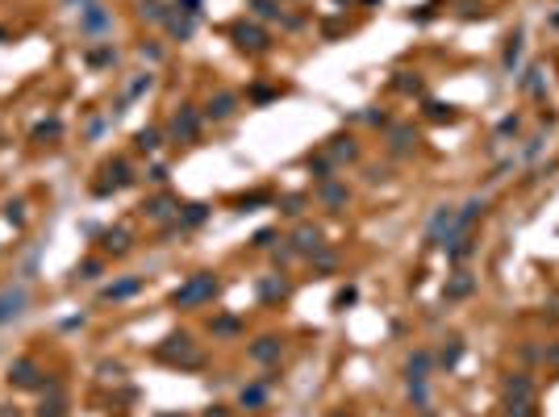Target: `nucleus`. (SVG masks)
<instances>
[{
  "instance_id": "obj_26",
  "label": "nucleus",
  "mask_w": 559,
  "mask_h": 417,
  "mask_svg": "<svg viewBox=\"0 0 559 417\" xmlns=\"http://www.w3.org/2000/svg\"><path fill=\"white\" fill-rule=\"evenodd\" d=\"M514 130H518V117H505V121L497 126V134H514Z\"/></svg>"
},
{
  "instance_id": "obj_2",
  "label": "nucleus",
  "mask_w": 559,
  "mask_h": 417,
  "mask_svg": "<svg viewBox=\"0 0 559 417\" xmlns=\"http://www.w3.org/2000/svg\"><path fill=\"white\" fill-rule=\"evenodd\" d=\"M213 296H217V280H213L209 272H200V276H192L188 284H180L171 300H176L180 309H192V305H205V300H213Z\"/></svg>"
},
{
  "instance_id": "obj_9",
  "label": "nucleus",
  "mask_w": 559,
  "mask_h": 417,
  "mask_svg": "<svg viewBox=\"0 0 559 417\" xmlns=\"http://www.w3.org/2000/svg\"><path fill=\"white\" fill-rule=\"evenodd\" d=\"M250 359H259V363L280 359V338H259L255 346H250Z\"/></svg>"
},
{
  "instance_id": "obj_16",
  "label": "nucleus",
  "mask_w": 559,
  "mask_h": 417,
  "mask_svg": "<svg viewBox=\"0 0 559 417\" xmlns=\"http://www.w3.org/2000/svg\"><path fill=\"white\" fill-rule=\"evenodd\" d=\"M34 376H38V372H34V363H17V368H13V380H17V384H25V388L34 384Z\"/></svg>"
},
{
  "instance_id": "obj_18",
  "label": "nucleus",
  "mask_w": 559,
  "mask_h": 417,
  "mask_svg": "<svg viewBox=\"0 0 559 417\" xmlns=\"http://www.w3.org/2000/svg\"><path fill=\"white\" fill-rule=\"evenodd\" d=\"M142 17H150V21H163L167 13H163V5H159V0H146V5H142Z\"/></svg>"
},
{
  "instance_id": "obj_8",
  "label": "nucleus",
  "mask_w": 559,
  "mask_h": 417,
  "mask_svg": "<svg viewBox=\"0 0 559 417\" xmlns=\"http://www.w3.org/2000/svg\"><path fill=\"white\" fill-rule=\"evenodd\" d=\"M451 217H455V208H447V204H442V208H438V213L430 217V242H438V246L447 242V230H451Z\"/></svg>"
},
{
  "instance_id": "obj_22",
  "label": "nucleus",
  "mask_w": 559,
  "mask_h": 417,
  "mask_svg": "<svg viewBox=\"0 0 559 417\" xmlns=\"http://www.w3.org/2000/svg\"><path fill=\"white\" fill-rule=\"evenodd\" d=\"M150 208V217H167L171 213V200H155V204H146Z\"/></svg>"
},
{
  "instance_id": "obj_1",
  "label": "nucleus",
  "mask_w": 559,
  "mask_h": 417,
  "mask_svg": "<svg viewBox=\"0 0 559 417\" xmlns=\"http://www.w3.org/2000/svg\"><path fill=\"white\" fill-rule=\"evenodd\" d=\"M505 413L510 417H534V384H530V376H514L505 384Z\"/></svg>"
},
{
  "instance_id": "obj_14",
  "label": "nucleus",
  "mask_w": 559,
  "mask_h": 417,
  "mask_svg": "<svg viewBox=\"0 0 559 417\" xmlns=\"http://www.w3.org/2000/svg\"><path fill=\"white\" fill-rule=\"evenodd\" d=\"M460 355H464V342L451 338V346H442V368H455V363H460Z\"/></svg>"
},
{
  "instance_id": "obj_5",
  "label": "nucleus",
  "mask_w": 559,
  "mask_h": 417,
  "mask_svg": "<svg viewBox=\"0 0 559 417\" xmlns=\"http://www.w3.org/2000/svg\"><path fill=\"white\" fill-rule=\"evenodd\" d=\"M230 34H234V42H238L242 50H263V46H267V34L255 29V25H246V21H238Z\"/></svg>"
},
{
  "instance_id": "obj_29",
  "label": "nucleus",
  "mask_w": 559,
  "mask_h": 417,
  "mask_svg": "<svg viewBox=\"0 0 559 417\" xmlns=\"http://www.w3.org/2000/svg\"><path fill=\"white\" fill-rule=\"evenodd\" d=\"M5 38H9V34H5V29H0V42H5Z\"/></svg>"
},
{
  "instance_id": "obj_13",
  "label": "nucleus",
  "mask_w": 559,
  "mask_h": 417,
  "mask_svg": "<svg viewBox=\"0 0 559 417\" xmlns=\"http://www.w3.org/2000/svg\"><path fill=\"white\" fill-rule=\"evenodd\" d=\"M250 9H255L259 17H267V21H276V17H284V13H280V5H276V0H250Z\"/></svg>"
},
{
  "instance_id": "obj_28",
  "label": "nucleus",
  "mask_w": 559,
  "mask_h": 417,
  "mask_svg": "<svg viewBox=\"0 0 559 417\" xmlns=\"http://www.w3.org/2000/svg\"><path fill=\"white\" fill-rule=\"evenodd\" d=\"M205 417H230V413H226V409H209Z\"/></svg>"
},
{
  "instance_id": "obj_6",
  "label": "nucleus",
  "mask_w": 559,
  "mask_h": 417,
  "mask_svg": "<svg viewBox=\"0 0 559 417\" xmlns=\"http://www.w3.org/2000/svg\"><path fill=\"white\" fill-rule=\"evenodd\" d=\"M234 109H238V96H234V92H217V96L209 100V109H205V113H209L213 121H226Z\"/></svg>"
},
{
  "instance_id": "obj_11",
  "label": "nucleus",
  "mask_w": 559,
  "mask_h": 417,
  "mask_svg": "<svg viewBox=\"0 0 559 417\" xmlns=\"http://www.w3.org/2000/svg\"><path fill=\"white\" fill-rule=\"evenodd\" d=\"M138 288H142V280H121V284L105 288V296H109V300H126V296H134Z\"/></svg>"
},
{
  "instance_id": "obj_27",
  "label": "nucleus",
  "mask_w": 559,
  "mask_h": 417,
  "mask_svg": "<svg viewBox=\"0 0 559 417\" xmlns=\"http://www.w3.org/2000/svg\"><path fill=\"white\" fill-rule=\"evenodd\" d=\"M180 5H184V13H188V17H196V13H200V0H180Z\"/></svg>"
},
{
  "instance_id": "obj_25",
  "label": "nucleus",
  "mask_w": 559,
  "mask_h": 417,
  "mask_svg": "<svg viewBox=\"0 0 559 417\" xmlns=\"http://www.w3.org/2000/svg\"><path fill=\"white\" fill-rule=\"evenodd\" d=\"M259 292H263V296H284V292H288V288H284V280H280V284H263V288H259Z\"/></svg>"
},
{
  "instance_id": "obj_15",
  "label": "nucleus",
  "mask_w": 559,
  "mask_h": 417,
  "mask_svg": "<svg viewBox=\"0 0 559 417\" xmlns=\"http://www.w3.org/2000/svg\"><path fill=\"white\" fill-rule=\"evenodd\" d=\"M84 29H92V34H96V29H105V13H100L96 5H92V9L84 13Z\"/></svg>"
},
{
  "instance_id": "obj_3",
  "label": "nucleus",
  "mask_w": 559,
  "mask_h": 417,
  "mask_svg": "<svg viewBox=\"0 0 559 417\" xmlns=\"http://www.w3.org/2000/svg\"><path fill=\"white\" fill-rule=\"evenodd\" d=\"M196 130H200V117L192 113V104H180V113L171 117V138L188 142V138H196Z\"/></svg>"
},
{
  "instance_id": "obj_12",
  "label": "nucleus",
  "mask_w": 559,
  "mask_h": 417,
  "mask_svg": "<svg viewBox=\"0 0 559 417\" xmlns=\"http://www.w3.org/2000/svg\"><path fill=\"white\" fill-rule=\"evenodd\" d=\"M518 59H522V34H514V38H510V46H505V59H501V63H505V71H514V67H518Z\"/></svg>"
},
{
  "instance_id": "obj_4",
  "label": "nucleus",
  "mask_w": 559,
  "mask_h": 417,
  "mask_svg": "<svg viewBox=\"0 0 559 417\" xmlns=\"http://www.w3.org/2000/svg\"><path fill=\"white\" fill-rule=\"evenodd\" d=\"M21 309H25V288H5L0 292V326L13 322Z\"/></svg>"
},
{
  "instance_id": "obj_21",
  "label": "nucleus",
  "mask_w": 559,
  "mask_h": 417,
  "mask_svg": "<svg viewBox=\"0 0 559 417\" xmlns=\"http://www.w3.org/2000/svg\"><path fill=\"white\" fill-rule=\"evenodd\" d=\"M322 196H326L330 204H342V200H346V192H342L338 184H326V192H322Z\"/></svg>"
},
{
  "instance_id": "obj_20",
  "label": "nucleus",
  "mask_w": 559,
  "mask_h": 417,
  "mask_svg": "<svg viewBox=\"0 0 559 417\" xmlns=\"http://www.w3.org/2000/svg\"><path fill=\"white\" fill-rule=\"evenodd\" d=\"M334 159H355V146H350V138H338V146H334Z\"/></svg>"
},
{
  "instance_id": "obj_7",
  "label": "nucleus",
  "mask_w": 559,
  "mask_h": 417,
  "mask_svg": "<svg viewBox=\"0 0 559 417\" xmlns=\"http://www.w3.org/2000/svg\"><path fill=\"white\" fill-rule=\"evenodd\" d=\"M472 288H476V276H472V272H455V280L442 288V296H447V300H460V296H468Z\"/></svg>"
},
{
  "instance_id": "obj_10",
  "label": "nucleus",
  "mask_w": 559,
  "mask_h": 417,
  "mask_svg": "<svg viewBox=\"0 0 559 417\" xmlns=\"http://www.w3.org/2000/svg\"><path fill=\"white\" fill-rule=\"evenodd\" d=\"M296 246H300V250H318V246H322V234H318L313 226H300V230H296Z\"/></svg>"
},
{
  "instance_id": "obj_23",
  "label": "nucleus",
  "mask_w": 559,
  "mask_h": 417,
  "mask_svg": "<svg viewBox=\"0 0 559 417\" xmlns=\"http://www.w3.org/2000/svg\"><path fill=\"white\" fill-rule=\"evenodd\" d=\"M430 117H434V121H451L455 113L447 109V104H430Z\"/></svg>"
},
{
  "instance_id": "obj_19",
  "label": "nucleus",
  "mask_w": 559,
  "mask_h": 417,
  "mask_svg": "<svg viewBox=\"0 0 559 417\" xmlns=\"http://www.w3.org/2000/svg\"><path fill=\"white\" fill-rule=\"evenodd\" d=\"M105 246H109V250H117V254H121V250H126V246H130V234H121V230H117V234H109V238H105Z\"/></svg>"
},
{
  "instance_id": "obj_24",
  "label": "nucleus",
  "mask_w": 559,
  "mask_h": 417,
  "mask_svg": "<svg viewBox=\"0 0 559 417\" xmlns=\"http://www.w3.org/2000/svg\"><path fill=\"white\" fill-rule=\"evenodd\" d=\"M242 405H263V388H246V392H242Z\"/></svg>"
},
{
  "instance_id": "obj_17",
  "label": "nucleus",
  "mask_w": 559,
  "mask_h": 417,
  "mask_svg": "<svg viewBox=\"0 0 559 417\" xmlns=\"http://www.w3.org/2000/svg\"><path fill=\"white\" fill-rule=\"evenodd\" d=\"M138 146H142V150H159V146H163V142H159V130H142V134H138Z\"/></svg>"
},
{
  "instance_id": "obj_30",
  "label": "nucleus",
  "mask_w": 559,
  "mask_h": 417,
  "mask_svg": "<svg viewBox=\"0 0 559 417\" xmlns=\"http://www.w3.org/2000/svg\"><path fill=\"white\" fill-rule=\"evenodd\" d=\"M330 417H346V413H330Z\"/></svg>"
}]
</instances>
